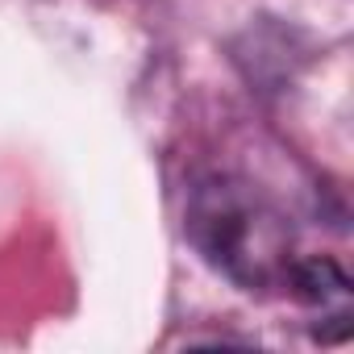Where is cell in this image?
Wrapping results in <instances>:
<instances>
[{
  "mask_svg": "<svg viewBox=\"0 0 354 354\" xmlns=\"http://www.w3.org/2000/svg\"><path fill=\"white\" fill-rule=\"evenodd\" d=\"M188 238L221 275H230L246 292L279 288L296 267L292 225L283 221V213L263 192L230 175L205 180L192 192Z\"/></svg>",
  "mask_w": 354,
  "mask_h": 354,
  "instance_id": "1",
  "label": "cell"
},
{
  "mask_svg": "<svg viewBox=\"0 0 354 354\" xmlns=\"http://www.w3.org/2000/svg\"><path fill=\"white\" fill-rule=\"evenodd\" d=\"M288 288H296V296L313 308L317 317V337H346L350 333V279L329 263V259H313V263H296L288 275Z\"/></svg>",
  "mask_w": 354,
  "mask_h": 354,
  "instance_id": "2",
  "label": "cell"
}]
</instances>
